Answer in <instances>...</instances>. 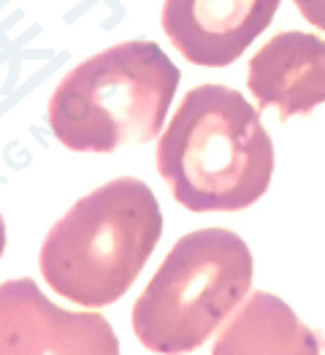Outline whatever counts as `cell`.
<instances>
[{"instance_id": "cell-1", "label": "cell", "mask_w": 325, "mask_h": 355, "mask_svg": "<svg viewBox=\"0 0 325 355\" xmlns=\"http://www.w3.org/2000/svg\"><path fill=\"white\" fill-rule=\"evenodd\" d=\"M155 157L174 201L190 211H241L266 196L274 177L261 109L225 85L184 92Z\"/></svg>"}, {"instance_id": "cell-2", "label": "cell", "mask_w": 325, "mask_h": 355, "mask_svg": "<svg viewBox=\"0 0 325 355\" xmlns=\"http://www.w3.org/2000/svg\"><path fill=\"white\" fill-rule=\"evenodd\" d=\"M163 236V211L147 182L112 179L79 198L41 244V274L58 296L85 309L130 291Z\"/></svg>"}, {"instance_id": "cell-3", "label": "cell", "mask_w": 325, "mask_h": 355, "mask_svg": "<svg viewBox=\"0 0 325 355\" xmlns=\"http://www.w3.org/2000/svg\"><path fill=\"white\" fill-rule=\"evenodd\" d=\"M179 68L155 41H122L79 62L49 98V128L73 152H114L160 133Z\"/></svg>"}, {"instance_id": "cell-4", "label": "cell", "mask_w": 325, "mask_h": 355, "mask_svg": "<svg viewBox=\"0 0 325 355\" xmlns=\"http://www.w3.org/2000/svg\"><path fill=\"white\" fill-rule=\"evenodd\" d=\"M252 288V252L228 228L182 236L133 304V331L152 353H190L222 326Z\"/></svg>"}, {"instance_id": "cell-5", "label": "cell", "mask_w": 325, "mask_h": 355, "mask_svg": "<svg viewBox=\"0 0 325 355\" xmlns=\"http://www.w3.org/2000/svg\"><path fill=\"white\" fill-rule=\"evenodd\" d=\"M114 355L117 334L98 312L52 304L30 279L0 285V355Z\"/></svg>"}, {"instance_id": "cell-6", "label": "cell", "mask_w": 325, "mask_h": 355, "mask_svg": "<svg viewBox=\"0 0 325 355\" xmlns=\"http://www.w3.org/2000/svg\"><path fill=\"white\" fill-rule=\"evenodd\" d=\"M276 8L279 0H166L160 22L187 62L225 68L271 25Z\"/></svg>"}, {"instance_id": "cell-7", "label": "cell", "mask_w": 325, "mask_h": 355, "mask_svg": "<svg viewBox=\"0 0 325 355\" xmlns=\"http://www.w3.org/2000/svg\"><path fill=\"white\" fill-rule=\"evenodd\" d=\"M247 87L258 109L276 106L279 119L312 114L325 103V38L282 30L249 58Z\"/></svg>"}, {"instance_id": "cell-8", "label": "cell", "mask_w": 325, "mask_h": 355, "mask_svg": "<svg viewBox=\"0 0 325 355\" xmlns=\"http://www.w3.org/2000/svg\"><path fill=\"white\" fill-rule=\"evenodd\" d=\"M214 353H317V339L282 298L258 291L220 334Z\"/></svg>"}, {"instance_id": "cell-9", "label": "cell", "mask_w": 325, "mask_h": 355, "mask_svg": "<svg viewBox=\"0 0 325 355\" xmlns=\"http://www.w3.org/2000/svg\"><path fill=\"white\" fill-rule=\"evenodd\" d=\"M301 11V17L312 25V28L325 33V0H293Z\"/></svg>"}, {"instance_id": "cell-10", "label": "cell", "mask_w": 325, "mask_h": 355, "mask_svg": "<svg viewBox=\"0 0 325 355\" xmlns=\"http://www.w3.org/2000/svg\"><path fill=\"white\" fill-rule=\"evenodd\" d=\"M6 252V223H3V214H0V258Z\"/></svg>"}]
</instances>
